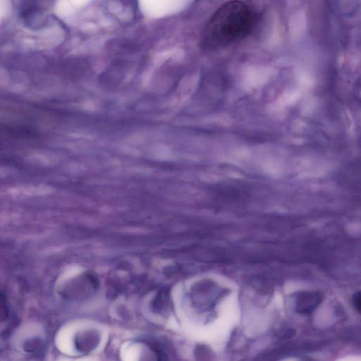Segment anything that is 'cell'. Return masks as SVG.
I'll list each match as a JSON object with an SVG mask.
<instances>
[{
    "label": "cell",
    "instance_id": "cell-2",
    "mask_svg": "<svg viewBox=\"0 0 361 361\" xmlns=\"http://www.w3.org/2000/svg\"><path fill=\"white\" fill-rule=\"evenodd\" d=\"M44 0H23L21 4L20 15L29 27H39L45 23L47 7Z\"/></svg>",
    "mask_w": 361,
    "mask_h": 361
},
{
    "label": "cell",
    "instance_id": "cell-4",
    "mask_svg": "<svg viewBox=\"0 0 361 361\" xmlns=\"http://www.w3.org/2000/svg\"><path fill=\"white\" fill-rule=\"evenodd\" d=\"M353 304L355 309L361 314V290H359L353 296Z\"/></svg>",
    "mask_w": 361,
    "mask_h": 361
},
{
    "label": "cell",
    "instance_id": "cell-3",
    "mask_svg": "<svg viewBox=\"0 0 361 361\" xmlns=\"http://www.w3.org/2000/svg\"><path fill=\"white\" fill-rule=\"evenodd\" d=\"M321 296L317 293H303L298 298L297 310L306 312L312 310L320 302Z\"/></svg>",
    "mask_w": 361,
    "mask_h": 361
},
{
    "label": "cell",
    "instance_id": "cell-1",
    "mask_svg": "<svg viewBox=\"0 0 361 361\" xmlns=\"http://www.w3.org/2000/svg\"><path fill=\"white\" fill-rule=\"evenodd\" d=\"M255 20V14L246 4L237 0L227 1L209 20L203 42L210 48L229 45L249 34Z\"/></svg>",
    "mask_w": 361,
    "mask_h": 361
}]
</instances>
